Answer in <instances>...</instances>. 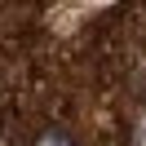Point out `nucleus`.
<instances>
[{
	"label": "nucleus",
	"instance_id": "obj_1",
	"mask_svg": "<svg viewBox=\"0 0 146 146\" xmlns=\"http://www.w3.org/2000/svg\"><path fill=\"white\" fill-rule=\"evenodd\" d=\"M40 146H71V137H66L62 128H53V133H44V137H40Z\"/></svg>",
	"mask_w": 146,
	"mask_h": 146
}]
</instances>
